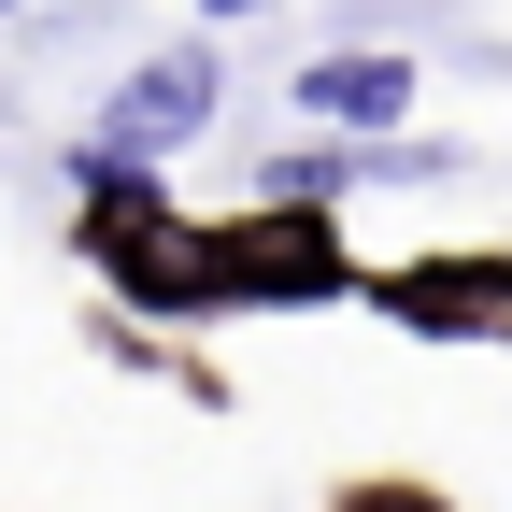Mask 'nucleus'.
<instances>
[{
  "label": "nucleus",
  "mask_w": 512,
  "mask_h": 512,
  "mask_svg": "<svg viewBox=\"0 0 512 512\" xmlns=\"http://www.w3.org/2000/svg\"><path fill=\"white\" fill-rule=\"evenodd\" d=\"M200 15H214V29H242V15H271V0H200Z\"/></svg>",
  "instance_id": "5"
},
{
  "label": "nucleus",
  "mask_w": 512,
  "mask_h": 512,
  "mask_svg": "<svg viewBox=\"0 0 512 512\" xmlns=\"http://www.w3.org/2000/svg\"><path fill=\"white\" fill-rule=\"evenodd\" d=\"M413 57L399 43H328V57H299V72H285V100L313 114V128H356V143H370V128H413Z\"/></svg>",
  "instance_id": "4"
},
{
  "label": "nucleus",
  "mask_w": 512,
  "mask_h": 512,
  "mask_svg": "<svg viewBox=\"0 0 512 512\" xmlns=\"http://www.w3.org/2000/svg\"><path fill=\"white\" fill-rule=\"evenodd\" d=\"M214 114H228V57H214V43H157L143 72L100 100L86 143H114V157H171V143H200Z\"/></svg>",
  "instance_id": "3"
},
{
  "label": "nucleus",
  "mask_w": 512,
  "mask_h": 512,
  "mask_svg": "<svg viewBox=\"0 0 512 512\" xmlns=\"http://www.w3.org/2000/svg\"><path fill=\"white\" fill-rule=\"evenodd\" d=\"M356 299L413 342H512V256H399V271H356Z\"/></svg>",
  "instance_id": "2"
},
{
  "label": "nucleus",
  "mask_w": 512,
  "mask_h": 512,
  "mask_svg": "<svg viewBox=\"0 0 512 512\" xmlns=\"http://www.w3.org/2000/svg\"><path fill=\"white\" fill-rule=\"evenodd\" d=\"M200 271H214V313H328V299H356L342 200H271L256 185L242 214H200Z\"/></svg>",
  "instance_id": "1"
}]
</instances>
